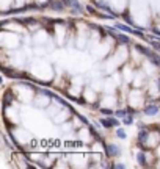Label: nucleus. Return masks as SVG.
<instances>
[{
	"instance_id": "obj_7",
	"label": "nucleus",
	"mask_w": 160,
	"mask_h": 169,
	"mask_svg": "<svg viewBox=\"0 0 160 169\" xmlns=\"http://www.w3.org/2000/svg\"><path fill=\"white\" fill-rule=\"evenodd\" d=\"M118 28H119V30H123V31H127V33H132V31H133L132 28L126 27V25H118Z\"/></svg>"
},
{
	"instance_id": "obj_2",
	"label": "nucleus",
	"mask_w": 160,
	"mask_h": 169,
	"mask_svg": "<svg viewBox=\"0 0 160 169\" xmlns=\"http://www.w3.org/2000/svg\"><path fill=\"white\" fill-rule=\"evenodd\" d=\"M101 124H102L104 127H113V125H118L119 122H118V119H115V118H109V119H102Z\"/></svg>"
},
{
	"instance_id": "obj_6",
	"label": "nucleus",
	"mask_w": 160,
	"mask_h": 169,
	"mask_svg": "<svg viewBox=\"0 0 160 169\" xmlns=\"http://www.w3.org/2000/svg\"><path fill=\"white\" fill-rule=\"evenodd\" d=\"M116 135H118V138H121V139H126V136H127L123 128H118V130H116Z\"/></svg>"
},
{
	"instance_id": "obj_9",
	"label": "nucleus",
	"mask_w": 160,
	"mask_h": 169,
	"mask_svg": "<svg viewBox=\"0 0 160 169\" xmlns=\"http://www.w3.org/2000/svg\"><path fill=\"white\" fill-rule=\"evenodd\" d=\"M116 167H126V164H123V163H118V164H116Z\"/></svg>"
},
{
	"instance_id": "obj_8",
	"label": "nucleus",
	"mask_w": 160,
	"mask_h": 169,
	"mask_svg": "<svg viewBox=\"0 0 160 169\" xmlns=\"http://www.w3.org/2000/svg\"><path fill=\"white\" fill-rule=\"evenodd\" d=\"M126 125H130L132 122H133V119H132V116H127V118H124V121H123Z\"/></svg>"
},
{
	"instance_id": "obj_5",
	"label": "nucleus",
	"mask_w": 160,
	"mask_h": 169,
	"mask_svg": "<svg viewBox=\"0 0 160 169\" xmlns=\"http://www.w3.org/2000/svg\"><path fill=\"white\" fill-rule=\"evenodd\" d=\"M66 3H68V5H71L72 8H77V9L80 8V3L77 2V0H66Z\"/></svg>"
},
{
	"instance_id": "obj_4",
	"label": "nucleus",
	"mask_w": 160,
	"mask_h": 169,
	"mask_svg": "<svg viewBox=\"0 0 160 169\" xmlns=\"http://www.w3.org/2000/svg\"><path fill=\"white\" fill-rule=\"evenodd\" d=\"M137 161H138L140 164H144V163H146V157H144L143 152H138V153H137Z\"/></svg>"
},
{
	"instance_id": "obj_1",
	"label": "nucleus",
	"mask_w": 160,
	"mask_h": 169,
	"mask_svg": "<svg viewBox=\"0 0 160 169\" xmlns=\"http://www.w3.org/2000/svg\"><path fill=\"white\" fill-rule=\"evenodd\" d=\"M105 149H107V155H109V157H118V155L121 153V150H119V147L116 144H109Z\"/></svg>"
},
{
	"instance_id": "obj_3",
	"label": "nucleus",
	"mask_w": 160,
	"mask_h": 169,
	"mask_svg": "<svg viewBox=\"0 0 160 169\" xmlns=\"http://www.w3.org/2000/svg\"><path fill=\"white\" fill-rule=\"evenodd\" d=\"M144 113H146V114H149V116H154V114L158 113V110H157V107H148V108L144 110Z\"/></svg>"
}]
</instances>
